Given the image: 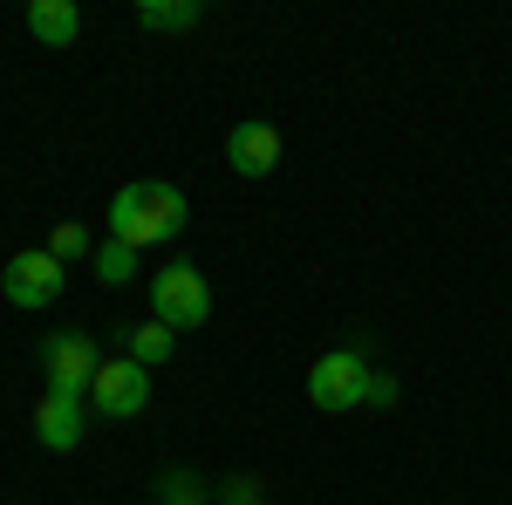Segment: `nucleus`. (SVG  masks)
Segmentation results:
<instances>
[{
    "label": "nucleus",
    "instance_id": "obj_1",
    "mask_svg": "<svg viewBox=\"0 0 512 505\" xmlns=\"http://www.w3.org/2000/svg\"><path fill=\"white\" fill-rule=\"evenodd\" d=\"M185 219H192V205L178 185H164V178H130L117 198H110V239L123 246H164V239L185 233Z\"/></svg>",
    "mask_w": 512,
    "mask_h": 505
},
{
    "label": "nucleus",
    "instance_id": "obj_2",
    "mask_svg": "<svg viewBox=\"0 0 512 505\" xmlns=\"http://www.w3.org/2000/svg\"><path fill=\"white\" fill-rule=\"evenodd\" d=\"M151 321H164L171 335L212 321V287H205V273L192 260H171V267L151 273Z\"/></svg>",
    "mask_w": 512,
    "mask_h": 505
},
{
    "label": "nucleus",
    "instance_id": "obj_3",
    "mask_svg": "<svg viewBox=\"0 0 512 505\" xmlns=\"http://www.w3.org/2000/svg\"><path fill=\"white\" fill-rule=\"evenodd\" d=\"M362 396H369V355L362 349H328L315 369H308V403L328 410V417L362 410Z\"/></svg>",
    "mask_w": 512,
    "mask_h": 505
},
{
    "label": "nucleus",
    "instance_id": "obj_4",
    "mask_svg": "<svg viewBox=\"0 0 512 505\" xmlns=\"http://www.w3.org/2000/svg\"><path fill=\"white\" fill-rule=\"evenodd\" d=\"M62 280H69V267L48 253V246H28V253H14L7 260V273H0V294L14 301V308H55L62 301Z\"/></svg>",
    "mask_w": 512,
    "mask_h": 505
},
{
    "label": "nucleus",
    "instance_id": "obj_5",
    "mask_svg": "<svg viewBox=\"0 0 512 505\" xmlns=\"http://www.w3.org/2000/svg\"><path fill=\"white\" fill-rule=\"evenodd\" d=\"M144 403H151V369H144V362L117 355V362L96 369V383H89V410H96V417L123 424V417H137Z\"/></svg>",
    "mask_w": 512,
    "mask_h": 505
},
{
    "label": "nucleus",
    "instance_id": "obj_6",
    "mask_svg": "<svg viewBox=\"0 0 512 505\" xmlns=\"http://www.w3.org/2000/svg\"><path fill=\"white\" fill-rule=\"evenodd\" d=\"M96 369H103V355H96L89 335H48V342H41V383L62 389V396H82V403H89Z\"/></svg>",
    "mask_w": 512,
    "mask_h": 505
},
{
    "label": "nucleus",
    "instance_id": "obj_7",
    "mask_svg": "<svg viewBox=\"0 0 512 505\" xmlns=\"http://www.w3.org/2000/svg\"><path fill=\"white\" fill-rule=\"evenodd\" d=\"M35 437L48 444V451H76L82 437H89V403H82V396H62V389H41Z\"/></svg>",
    "mask_w": 512,
    "mask_h": 505
},
{
    "label": "nucleus",
    "instance_id": "obj_8",
    "mask_svg": "<svg viewBox=\"0 0 512 505\" xmlns=\"http://www.w3.org/2000/svg\"><path fill=\"white\" fill-rule=\"evenodd\" d=\"M280 130L274 123H233V137H226V164H233L239 178H274L280 171Z\"/></svg>",
    "mask_w": 512,
    "mask_h": 505
},
{
    "label": "nucleus",
    "instance_id": "obj_9",
    "mask_svg": "<svg viewBox=\"0 0 512 505\" xmlns=\"http://www.w3.org/2000/svg\"><path fill=\"white\" fill-rule=\"evenodd\" d=\"M28 35L41 48H69L82 35V7L76 0H28Z\"/></svg>",
    "mask_w": 512,
    "mask_h": 505
},
{
    "label": "nucleus",
    "instance_id": "obj_10",
    "mask_svg": "<svg viewBox=\"0 0 512 505\" xmlns=\"http://www.w3.org/2000/svg\"><path fill=\"white\" fill-rule=\"evenodd\" d=\"M198 21H205L198 0H137V28H151V35H185Z\"/></svg>",
    "mask_w": 512,
    "mask_h": 505
},
{
    "label": "nucleus",
    "instance_id": "obj_11",
    "mask_svg": "<svg viewBox=\"0 0 512 505\" xmlns=\"http://www.w3.org/2000/svg\"><path fill=\"white\" fill-rule=\"evenodd\" d=\"M171 349H178V335H171L164 321H144V328H130V335H123V355H130V362H144V369L171 362Z\"/></svg>",
    "mask_w": 512,
    "mask_h": 505
},
{
    "label": "nucleus",
    "instance_id": "obj_12",
    "mask_svg": "<svg viewBox=\"0 0 512 505\" xmlns=\"http://www.w3.org/2000/svg\"><path fill=\"white\" fill-rule=\"evenodd\" d=\"M89 267L103 287H123V280H137V246H123V239H103L96 253H89Z\"/></svg>",
    "mask_w": 512,
    "mask_h": 505
},
{
    "label": "nucleus",
    "instance_id": "obj_13",
    "mask_svg": "<svg viewBox=\"0 0 512 505\" xmlns=\"http://www.w3.org/2000/svg\"><path fill=\"white\" fill-rule=\"evenodd\" d=\"M158 505H205V478H198V471H164Z\"/></svg>",
    "mask_w": 512,
    "mask_h": 505
},
{
    "label": "nucleus",
    "instance_id": "obj_14",
    "mask_svg": "<svg viewBox=\"0 0 512 505\" xmlns=\"http://www.w3.org/2000/svg\"><path fill=\"white\" fill-rule=\"evenodd\" d=\"M48 253H55L62 267H69V260H89L96 246H89V233H82L76 219H69V226H55V233H48Z\"/></svg>",
    "mask_w": 512,
    "mask_h": 505
},
{
    "label": "nucleus",
    "instance_id": "obj_15",
    "mask_svg": "<svg viewBox=\"0 0 512 505\" xmlns=\"http://www.w3.org/2000/svg\"><path fill=\"white\" fill-rule=\"evenodd\" d=\"M260 499V478H226L219 485V505H253Z\"/></svg>",
    "mask_w": 512,
    "mask_h": 505
},
{
    "label": "nucleus",
    "instance_id": "obj_16",
    "mask_svg": "<svg viewBox=\"0 0 512 505\" xmlns=\"http://www.w3.org/2000/svg\"><path fill=\"white\" fill-rule=\"evenodd\" d=\"M362 403L390 410V403H396V376H383V369H369V396H362Z\"/></svg>",
    "mask_w": 512,
    "mask_h": 505
},
{
    "label": "nucleus",
    "instance_id": "obj_17",
    "mask_svg": "<svg viewBox=\"0 0 512 505\" xmlns=\"http://www.w3.org/2000/svg\"><path fill=\"white\" fill-rule=\"evenodd\" d=\"M253 505H274V499H253Z\"/></svg>",
    "mask_w": 512,
    "mask_h": 505
}]
</instances>
